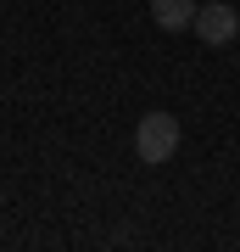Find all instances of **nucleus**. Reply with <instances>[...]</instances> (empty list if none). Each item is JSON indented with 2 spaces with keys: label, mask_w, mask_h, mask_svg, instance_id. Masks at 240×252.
<instances>
[{
  "label": "nucleus",
  "mask_w": 240,
  "mask_h": 252,
  "mask_svg": "<svg viewBox=\"0 0 240 252\" xmlns=\"http://www.w3.org/2000/svg\"><path fill=\"white\" fill-rule=\"evenodd\" d=\"M196 0H151V23L162 34H185V28H196Z\"/></svg>",
  "instance_id": "7ed1b4c3"
},
{
  "label": "nucleus",
  "mask_w": 240,
  "mask_h": 252,
  "mask_svg": "<svg viewBox=\"0 0 240 252\" xmlns=\"http://www.w3.org/2000/svg\"><path fill=\"white\" fill-rule=\"evenodd\" d=\"M134 152H140V162H168L179 152V118L173 112H145L140 129H134Z\"/></svg>",
  "instance_id": "f257e3e1"
},
{
  "label": "nucleus",
  "mask_w": 240,
  "mask_h": 252,
  "mask_svg": "<svg viewBox=\"0 0 240 252\" xmlns=\"http://www.w3.org/2000/svg\"><path fill=\"white\" fill-rule=\"evenodd\" d=\"M240 34V11L229 6V0H207V6L196 11V39H201V45H229V39Z\"/></svg>",
  "instance_id": "f03ea898"
}]
</instances>
